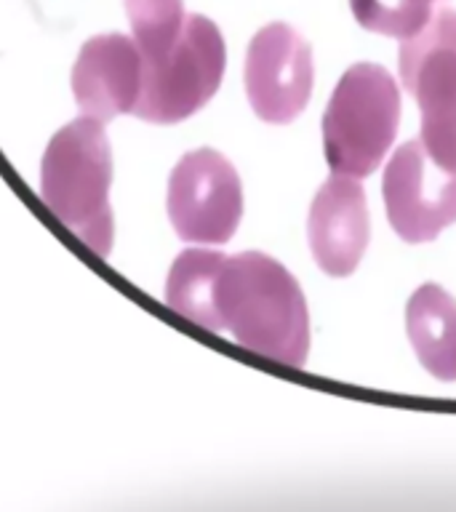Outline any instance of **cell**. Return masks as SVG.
<instances>
[{
  "mask_svg": "<svg viewBox=\"0 0 456 512\" xmlns=\"http://www.w3.org/2000/svg\"><path fill=\"white\" fill-rule=\"evenodd\" d=\"M216 310L240 347L286 366L307 360L310 310L294 275L272 256L259 251L224 256Z\"/></svg>",
  "mask_w": 456,
  "mask_h": 512,
  "instance_id": "cell-1",
  "label": "cell"
},
{
  "mask_svg": "<svg viewBox=\"0 0 456 512\" xmlns=\"http://www.w3.org/2000/svg\"><path fill=\"white\" fill-rule=\"evenodd\" d=\"M371 222L366 192L355 176L334 174L320 187L307 216V238L315 262L331 278H347L366 254Z\"/></svg>",
  "mask_w": 456,
  "mask_h": 512,
  "instance_id": "cell-10",
  "label": "cell"
},
{
  "mask_svg": "<svg viewBox=\"0 0 456 512\" xmlns=\"http://www.w3.org/2000/svg\"><path fill=\"white\" fill-rule=\"evenodd\" d=\"M144 80V54L134 38L110 32L86 40L72 70V94L86 118L134 112Z\"/></svg>",
  "mask_w": 456,
  "mask_h": 512,
  "instance_id": "cell-9",
  "label": "cell"
},
{
  "mask_svg": "<svg viewBox=\"0 0 456 512\" xmlns=\"http://www.w3.org/2000/svg\"><path fill=\"white\" fill-rule=\"evenodd\" d=\"M136 46L142 54L160 56L184 24V0H126Z\"/></svg>",
  "mask_w": 456,
  "mask_h": 512,
  "instance_id": "cell-13",
  "label": "cell"
},
{
  "mask_svg": "<svg viewBox=\"0 0 456 512\" xmlns=\"http://www.w3.org/2000/svg\"><path fill=\"white\" fill-rule=\"evenodd\" d=\"M222 264L224 254L206 248H190L176 256L166 283V302L171 310L208 331H224L216 310V283Z\"/></svg>",
  "mask_w": 456,
  "mask_h": 512,
  "instance_id": "cell-12",
  "label": "cell"
},
{
  "mask_svg": "<svg viewBox=\"0 0 456 512\" xmlns=\"http://www.w3.org/2000/svg\"><path fill=\"white\" fill-rule=\"evenodd\" d=\"M382 192L392 230L406 243L435 240L456 222V168L432 160L422 139L395 150L384 168Z\"/></svg>",
  "mask_w": 456,
  "mask_h": 512,
  "instance_id": "cell-7",
  "label": "cell"
},
{
  "mask_svg": "<svg viewBox=\"0 0 456 512\" xmlns=\"http://www.w3.org/2000/svg\"><path fill=\"white\" fill-rule=\"evenodd\" d=\"M400 80L422 110V144L440 166L456 168V11L435 8L422 30L400 43Z\"/></svg>",
  "mask_w": 456,
  "mask_h": 512,
  "instance_id": "cell-5",
  "label": "cell"
},
{
  "mask_svg": "<svg viewBox=\"0 0 456 512\" xmlns=\"http://www.w3.org/2000/svg\"><path fill=\"white\" fill-rule=\"evenodd\" d=\"M400 126V88L379 64H352L323 115V150L334 174L363 176L382 166Z\"/></svg>",
  "mask_w": 456,
  "mask_h": 512,
  "instance_id": "cell-3",
  "label": "cell"
},
{
  "mask_svg": "<svg viewBox=\"0 0 456 512\" xmlns=\"http://www.w3.org/2000/svg\"><path fill=\"white\" fill-rule=\"evenodd\" d=\"M419 3H427V6H435V0H419Z\"/></svg>",
  "mask_w": 456,
  "mask_h": 512,
  "instance_id": "cell-15",
  "label": "cell"
},
{
  "mask_svg": "<svg viewBox=\"0 0 456 512\" xmlns=\"http://www.w3.org/2000/svg\"><path fill=\"white\" fill-rule=\"evenodd\" d=\"M243 214V187L230 160L216 150L187 152L168 182V216L187 243H227Z\"/></svg>",
  "mask_w": 456,
  "mask_h": 512,
  "instance_id": "cell-6",
  "label": "cell"
},
{
  "mask_svg": "<svg viewBox=\"0 0 456 512\" xmlns=\"http://www.w3.org/2000/svg\"><path fill=\"white\" fill-rule=\"evenodd\" d=\"M112 152L94 118L72 120L48 142L40 166V198L96 256L112 248Z\"/></svg>",
  "mask_w": 456,
  "mask_h": 512,
  "instance_id": "cell-2",
  "label": "cell"
},
{
  "mask_svg": "<svg viewBox=\"0 0 456 512\" xmlns=\"http://www.w3.org/2000/svg\"><path fill=\"white\" fill-rule=\"evenodd\" d=\"M312 80V48L294 27L272 22L248 43L246 94L264 123H291L310 102Z\"/></svg>",
  "mask_w": 456,
  "mask_h": 512,
  "instance_id": "cell-8",
  "label": "cell"
},
{
  "mask_svg": "<svg viewBox=\"0 0 456 512\" xmlns=\"http://www.w3.org/2000/svg\"><path fill=\"white\" fill-rule=\"evenodd\" d=\"M227 48L219 27L200 14L184 16L174 43L160 56H144L136 118L171 126L190 118L216 94L224 78Z\"/></svg>",
  "mask_w": 456,
  "mask_h": 512,
  "instance_id": "cell-4",
  "label": "cell"
},
{
  "mask_svg": "<svg viewBox=\"0 0 456 512\" xmlns=\"http://www.w3.org/2000/svg\"><path fill=\"white\" fill-rule=\"evenodd\" d=\"M416 358L440 382H456V302L435 283L416 288L406 307Z\"/></svg>",
  "mask_w": 456,
  "mask_h": 512,
  "instance_id": "cell-11",
  "label": "cell"
},
{
  "mask_svg": "<svg viewBox=\"0 0 456 512\" xmlns=\"http://www.w3.org/2000/svg\"><path fill=\"white\" fill-rule=\"evenodd\" d=\"M350 8L363 30L398 40L416 35L435 11L419 0H350Z\"/></svg>",
  "mask_w": 456,
  "mask_h": 512,
  "instance_id": "cell-14",
  "label": "cell"
}]
</instances>
